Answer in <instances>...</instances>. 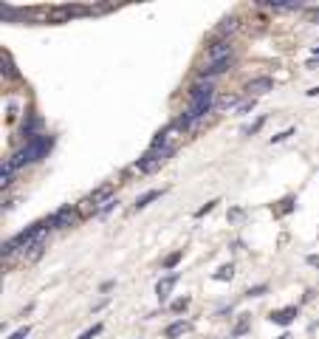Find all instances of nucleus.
<instances>
[{"label":"nucleus","instance_id":"obj_15","mask_svg":"<svg viewBox=\"0 0 319 339\" xmlns=\"http://www.w3.org/2000/svg\"><path fill=\"white\" fill-rule=\"evenodd\" d=\"M3 77H6V79H9V77H17V68L11 65L9 51H3Z\"/></svg>","mask_w":319,"mask_h":339},{"label":"nucleus","instance_id":"obj_22","mask_svg":"<svg viewBox=\"0 0 319 339\" xmlns=\"http://www.w3.org/2000/svg\"><path fill=\"white\" fill-rule=\"evenodd\" d=\"M288 136H294V127H288V130H283V133H277V136H274L271 141H274V144H280V141L288 139Z\"/></svg>","mask_w":319,"mask_h":339},{"label":"nucleus","instance_id":"obj_14","mask_svg":"<svg viewBox=\"0 0 319 339\" xmlns=\"http://www.w3.org/2000/svg\"><path fill=\"white\" fill-rule=\"evenodd\" d=\"M43 240H37V243H31L28 246V252H26V257H28V263H34V260H40V257H43Z\"/></svg>","mask_w":319,"mask_h":339},{"label":"nucleus","instance_id":"obj_5","mask_svg":"<svg viewBox=\"0 0 319 339\" xmlns=\"http://www.w3.org/2000/svg\"><path fill=\"white\" fill-rule=\"evenodd\" d=\"M237 28H240V20L234 17V14H229V17H223V20H220V23H217L212 34H215L217 40H226V37H229V34H234Z\"/></svg>","mask_w":319,"mask_h":339},{"label":"nucleus","instance_id":"obj_3","mask_svg":"<svg viewBox=\"0 0 319 339\" xmlns=\"http://www.w3.org/2000/svg\"><path fill=\"white\" fill-rule=\"evenodd\" d=\"M232 68V57H226V60H217V62H209V65H204V68L198 71L201 79H212V77H220V74H226V71Z\"/></svg>","mask_w":319,"mask_h":339},{"label":"nucleus","instance_id":"obj_9","mask_svg":"<svg viewBox=\"0 0 319 339\" xmlns=\"http://www.w3.org/2000/svg\"><path fill=\"white\" fill-rule=\"evenodd\" d=\"M113 190H116L113 184H102V187H96V190L88 195V201H91V204H96V207H102L99 201H105V204H107V201H110V195H113Z\"/></svg>","mask_w":319,"mask_h":339},{"label":"nucleus","instance_id":"obj_10","mask_svg":"<svg viewBox=\"0 0 319 339\" xmlns=\"http://www.w3.org/2000/svg\"><path fill=\"white\" fill-rule=\"evenodd\" d=\"M294 317H297V305H288V308H280V311L271 314V322H277V325H288V322H294Z\"/></svg>","mask_w":319,"mask_h":339},{"label":"nucleus","instance_id":"obj_30","mask_svg":"<svg viewBox=\"0 0 319 339\" xmlns=\"http://www.w3.org/2000/svg\"><path fill=\"white\" fill-rule=\"evenodd\" d=\"M308 14H311V17H314V20H317V23H319V6H314V9H308Z\"/></svg>","mask_w":319,"mask_h":339},{"label":"nucleus","instance_id":"obj_11","mask_svg":"<svg viewBox=\"0 0 319 339\" xmlns=\"http://www.w3.org/2000/svg\"><path fill=\"white\" fill-rule=\"evenodd\" d=\"M190 331H192V322L181 320V322H173V325L164 331V337L167 339H178V337H184V334H190Z\"/></svg>","mask_w":319,"mask_h":339},{"label":"nucleus","instance_id":"obj_17","mask_svg":"<svg viewBox=\"0 0 319 339\" xmlns=\"http://www.w3.org/2000/svg\"><path fill=\"white\" fill-rule=\"evenodd\" d=\"M263 124H266V116H257V119H254V122H251L249 127H246V130H243V136H254V133H257L260 127H263Z\"/></svg>","mask_w":319,"mask_h":339},{"label":"nucleus","instance_id":"obj_29","mask_svg":"<svg viewBox=\"0 0 319 339\" xmlns=\"http://www.w3.org/2000/svg\"><path fill=\"white\" fill-rule=\"evenodd\" d=\"M291 209H294V198L283 201V212H291Z\"/></svg>","mask_w":319,"mask_h":339},{"label":"nucleus","instance_id":"obj_27","mask_svg":"<svg viewBox=\"0 0 319 339\" xmlns=\"http://www.w3.org/2000/svg\"><path fill=\"white\" fill-rule=\"evenodd\" d=\"M260 294H266V286H254V288H249V294H246V297H260Z\"/></svg>","mask_w":319,"mask_h":339},{"label":"nucleus","instance_id":"obj_13","mask_svg":"<svg viewBox=\"0 0 319 339\" xmlns=\"http://www.w3.org/2000/svg\"><path fill=\"white\" fill-rule=\"evenodd\" d=\"M232 105H237V94H220L215 99V108L217 111H226V108H232Z\"/></svg>","mask_w":319,"mask_h":339},{"label":"nucleus","instance_id":"obj_25","mask_svg":"<svg viewBox=\"0 0 319 339\" xmlns=\"http://www.w3.org/2000/svg\"><path fill=\"white\" fill-rule=\"evenodd\" d=\"M190 305V297H184V300H178V303H173V311H184Z\"/></svg>","mask_w":319,"mask_h":339},{"label":"nucleus","instance_id":"obj_33","mask_svg":"<svg viewBox=\"0 0 319 339\" xmlns=\"http://www.w3.org/2000/svg\"><path fill=\"white\" fill-rule=\"evenodd\" d=\"M280 339H291V337H280Z\"/></svg>","mask_w":319,"mask_h":339},{"label":"nucleus","instance_id":"obj_28","mask_svg":"<svg viewBox=\"0 0 319 339\" xmlns=\"http://www.w3.org/2000/svg\"><path fill=\"white\" fill-rule=\"evenodd\" d=\"M6 111H9V116H6V119H14V116H17V105H6Z\"/></svg>","mask_w":319,"mask_h":339},{"label":"nucleus","instance_id":"obj_20","mask_svg":"<svg viewBox=\"0 0 319 339\" xmlns=\"http://www.w3.org/2000/svg\"><path fill=\"white\" fill-rule=\"evenodd\" d=\"M215 204H217V201H209V204H204V207H201L198 212H195V218H204L207 212H212V209H215Z\"/></svg>","mask_w":319,"mask_h":339},{"label":"nucleus","instance_id":"obj_1","mask_svg":"<svg viewBox=\"0 0 319 339\" xmlns=\"http://www.w3.org/2000/svg\"><path fill=\"white\" fill-rule=\"evenodd\" d=\"M51 147H54V136L43 133V136H37V139L26 141V147H23V156H26L28 164H31V161H43V158L51 153Z\"/></svg>","mask_w":319,"mask_h":339},{"label":"nucleus","instance_id":"obj_19","mask_svg":"<svg viewBox=\"0 0 319 339\" xmlns=\"http://www.w3.org/2000/svg\"><path fill=\"white\" fill-rule=\"evenodd\" d=\"M28 334H31V325H23V328H17V331H14V334H11L9 339H26Z\"/></svg>","mask_w":319,"mask_h":339},{"label":"nucleus","instance_id":"obj_12","mask_svg":"<svg viewBox=\"0 0 319 339\" xmlns=\"http://www.w3.org/2000/svg\"><path fill=\"white\" fill-rule=\"evenodd\" d=\"M161 195H164V190H150V192H144V195H138V198H136V204H133V207H136V209H144L147 204H150V201L161 198Z\"/></svg>","mask_w":319,"mask_h":339},{"label":"nucleus","instance_id":"obj_24","mask_svg":"<svg viewBox=\"0 0 319 339\" xmlns=\"http://www.w3.org/2000/svg\"><path fill=\"white\" fill-rule=\"evenodd\" d=\"M251 108H254V99H246V102L237 105V113H246V111H251Z\"/></svg>","mask_w":319,"mask_h":339},{"label":"nucleus","instance_id":"obj_2","mask_svg":"<svg viewBox=\"0 0 319 339\" xmlns=\"http://www.w3.org/2000/svg\"><path fill=\"white\" fill-rule=\"evenodd\" d=\"M77 221H79V209L68 207V204H65V207H60L51 218H45L48 229H65V226H74Z\"/></svg>","mask_w":319,"mask_h":339},{"label":"nucleus","instance_id":"obj_26","mask_svg":"<svg viewBox=\"0 0 319 339\" xmlns=\"http://www.w3.org/2000/svg\"><path fill=\"white\" fill-rule=\"evenodd\" d=\"M113 207H116V201L110 198V201H107V204H102V207H99V215H107V212H110Z\"/></svg>","mask_w":319,"mask_h":339},{"label":"nucleus","instance_id":"obj_23","mask_svg":"<svg viewBox=\"0 0 319 339\" xmlns=\"http://www.w3.org/2000/svg\"><path fill=\"white\" fill-rule=\"evenodd\" d=\"M178 260H181V252L170 254V257H167V260H164V266H167V269H173V266H175V263H178Z\"/></svg>","mask_w":319,"mask_h":339},{"label":"nucleus","instance_id":"obj_32","mask_svg":"<svg viewBox=\"0 0 319 339\" xmlns=\"http://www.w3.org/2000/svg\"><path fill=\"white\" fill-rule=\"evenodd\" d=\"M314 54H319V45H317V48H314Z\"/></svg>","mask_w":319,"mask_h":339},{"label":"nucleus","instance_id":"obj_21","mask_svg":"<svg viewBox=\"0 0 319 339\" xmlns=\"http://www.w3.org/2000/svg\"><path fill=\"white\" fill-rule=\"evenodd\" d=\"M229 224H237V221H243V209H229Z\"/></svg>","mask_w":319,"mask_h":339},{"label":"nucleus","instance_id":"obj_18","mask_svg":"<svg viewBox=\"0 0 319 339\" xmlns=\"http://www.w3.org/2000/svg\"><path fill=\"white\" fill-rule=\"evenodd\" d=\"M96 334H102V322H94V325H91L85 334H79V339H94Z\"/></svg>","mask_w":319,"mask_h":339},{"label":"nucleus","instance_id":"obj_4","mask_svg":"<svg viewBox=\"0 0 319 339\" xmlns=\"http://www.w3.org/2000/svg\"><path fill=\"white\" fill-rule=\"evenodd\" d=\"M232 40H217L215 45H209L207 48V57L209 62H217V60H226V57H232Z\"/></svg>","mask_w":319,"mask_h":339},{"label":"nucleus","instance_id":"obj_8","mask_svg":"<svg viewBox=\"0 0 319 339\" xmlns=\"http://www.w3.org/2000/svg\"><path fill=\"white\" fill-rule=\"evenodd\" d=\"M178 283V274H167V277L158 280V286H155V294H158V300L164 303L167 297H170V291H173V286Z\"/></svg>","mask_w":319,"mask_h":339},{"label":"nucleus","instance_id":"obj_16","mask_svg":"<svg viewBox=\"0 0 319 339\" xmlns=\"http://www.w3.org/2000/svg\"><path fill=\"white\" fill-rule=\"evenodd\" d=\"M234 277V266L232 263H226V266H220V269L215 271V280H232Z\"/></svg>","mask_w":319,"mask_h":339},{"label":"nucleus","instance_id":"obj_6","mask_svg":"<svg viewBox=\"0 0 319 339\" xmlns=\"http://www.w3.org/2000/svg\"><path fill=\"white\" fill-rule=\"evenodd\" d=\"M271 88H274V82H271L268 77H254V79H249V82H246V88H243V91H246V94H251V96H260V94H268Z\"/></svg>","mask_w":319,"mask_h":339},{"label":"nucleus","instance_id":"obj_7","mask_svg":"<svg viewBox=\"0 0 319 339\" xmlns=\"http://www.w3.org/2000/svg\"><path fill=\"white\" fill-rule=\"evenodd\" d=\"M138 170H141V173H155V170H161V167H164V161H161V158L158 156H153V153H150V150H147L144 156L138 158Z\"/></svg>","mask_w":319,"mask_h":339},{"label":"nucleus","instance_id":"obj_31","mask_svg":"<svg viewBox=\"0 0 319 339\" xmlns=\"http://www.w3.org/2000/svg\"><path fill=\"white\" fill-rule=\"evenodd\" d=\"M308 263H311V266H319V254H311Z\"/></svg>","mask_w":319,"mask_h":339}]
</instances>
